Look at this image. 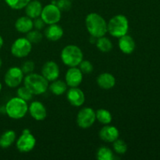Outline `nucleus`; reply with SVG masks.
<instances>
[{
	"mask_svg": "<svg viewBox=\"0 0 160 160\" xmlns=\"http://www.w3.org/2000/svg\"><path fill=\"white\" fill-rule=\"evenodd\" d=\"M85 26L90 35L100 38L107 33V22L99 14L91 12L85 18Z\"/></svg>",
	"mask_w": 160,
	"mask_h": 160,
	"instance_id": "1",
	"label": "nucleus"
},
{
	"mask_svg": "<svg viewBox=\"0 0 160 160\" xmlns=\"http://www.w3.org/2000/svg\"><path fill=\"white\" fill-rule=\"evenodd\" d=\"M24 86L34 95H40L46 92L48 88V81L42 74L31 73L23 78Z\"/></svg>",
	"mask_w": 160,
	"mask_h": 160,
	"instance_id": "2",
	"label": "nucleus"
},
{
	"mask_svg": "<svg viewBox=\"0 0 160 160\" xmlns=\"http://www.w3.org/2000/svg\"><path fill=\"white\" fill-rule=\"evenodd\" d=\"M6 114L11 119L20 120L25 117L28 111V105L26 101L19 97L9 99L5 106Z\"/></svg>",
	"mask_w": 160,
	"mask_h": 160,
	"instance_id": "3",
	"label": "nucleus"
},
{
	"mask_svg": "<svg viewBox=\"0 0 160 160\" xmlns=\"http://www.w3.org/2000/svg\"><path fill=\"white\" fill-rule=\"evenodd\" d=\"M129 29V21L126 16L118 14L109 20L107 23V32L114 38H120L128 34Z\"/></svg>",
	"mask_w": 160,
	"mask_h": 160,
	"instance_id": "4",
	"label": "nucleus"
},
{
	"mask_svg": "<svg viewBox=\"0 0 160 160\" xmlns=\"http://www.w3.org/2000/svg\"><path fill=\"white\" fill-rule=\"evenodd\" d=\"M61 59L69 67H78L83 60V52L81 48L75 45H68L61 52Z\"/></svg>",
	"mask_w": 160,
	"mask_h": 160,
	"instance_id": "5",
	"label": "nucleus"
},
{
	"mask_svg": "<svg viewBox=\"0 0 160 160\" xmlns=\"http://www.w3.org/2000/svg\"><path fill=\"white\" fill-rule=\"evenodd\" d=\"M17 148L20 152H29L36 145V138L28 129L23 130L17 141Z\"/></svg>",
	"mask_w": 160,
	"mask_h": 160,
	"instance_id": "6",
	"label": "nucleus"
},
{
	"mask_svg": "<svg viewBox=\"0 0 160 160\" xmlns=\"http://www.w3.org/2000/svg\"><path fill=\"white\" fill-rule=\"evenodd\" d=\"M32 44L26 38L16 39L11 46V53L17 58H24L31 53Z\"/></svg>",
	"mask_w": 160,
	"mask_h": 160,
	"instance_id": "7",
	"label": "nucleus"
},
{
	"mask_svg": "<svg viewBox=\"0 0 160 160\" xmlns=\"http://www.w3.org/2000/svg\"><path fill=\"white\" fill-rule=\"evenodd\" d=\"M96 120L95 112L90 107L83 108L78 112L77 116V124L82 129L91 128Z\"/></svg>",
	"mask_w": 160,
	"mask_h": 160,
	"instance_id": "8",
	"label": "nucleus"
},
{
	"mask_svg": "<svg viewBox=\"0 0 160 160\" xmlns=\"http://www.w3.org/2000/svg\"><path fill=\"white\" fill-rule=\"evenodd\" d=\"M40 17L45 24L57 23L61 20V11L56 5L51 3L42 8Z\"/></svg>",
	"mask_w": 160,
	"mask_h": 160,
	"instance_id": "9",
	"label": "nucleus"
},
{
	"mask_svg": "<svg viewBox=\"0 0 160 160\" xmlns=\"http://www.w3.org/2000/svg\"><path fill=\"white\" fill-rule=\"evenodd\" d=\"M23 75L24 73H23L20 67H10L6 71L4 76L5 84L9 88H12L18 87L23 81Z\"/></svg>",
	"mask_w": 160,
	"mask_h": 160,
	"instance_id": "10",
	"label": "nucleus"
},
{
	"mask_svg": "<svg viewBox=\"0 0 160 160\" xmlns=\"http://www.w3.org/2000/svg\"><path fill=\"white\" fill-rule=\"evenodd\" d=\"M83 81V73L77 67H70L65 75V82L70 88L78 87Z\"/></svg>",
	"mask_w": 160,
	"mask_h": 160,
	"instance_id": "11",
	"label": "nucleus"
},
{
	"mask_svg": "<svg viewBox=\"0 0 160 160\" xmlns=\"http://www.w3.org/2000/svg\"><path fill=\"white\" fill-rule=\"evenodd\" d=\"M60 73V70L56 62L48 61L42 68V75L48 81H53L58 79Z\"/></svg>",
	"mask_w": 160,
	"mask_h": 160,
	"instance_id": "12",
	"label": "nucleus"
},
{
	"mask_svg": "<svg viewBox=\"0 0 160 160\" xmlns=\"http://www.w3.org/2000/svg\"><path fill=\"white\" fill-rule=\"evenodd\" d=\"M30 115L37 121H42L47 117V110L43 103L39 101H34L28 106Z\"/></svg>",
	"mask_w": 160,
	"mask_h": 160,
	"instance_id": "13",
	"label": "nucleus"
},
{
	"mask_svg": "<svg viewBox=\"0 0 160 160\" xmlns=\"http://www.w3.org/2000/svg\"><path fill=\"white\" fill-rule=\"evenodd\" d=\"M98 135H99L100 139L103 142H107V143H112L119 138L120 132L116 127L106 124L103 128H102Z\"/></svg>",
	"mask_w": 160,
	"mask_h": 160,
	"instance_id": "14",
	"label": "nucleus"
},
{
	"mask_svg": "<svg viewBox=\"0 0 160 160\" xmlns=\"http://www.w3.org/2000/svg\"><path fill=\"white\" fill-rule=\"evenodd\" d=\"M67 98L70 104L75 107H80L85 102V95L84 92L78 87L71 88L67 92Z\"/></svg>",
	"mask_w": 160,
	"mask_h": 160,
	"instance_id": "15",
	"label": "nucleus"
},
{
	"mask_svg": "<svg viewBox=\"0 0 160 160\" xmlns=\"http://www.w3.org/2000/svg\"><path fill=\"white\" fill-rule=\"evenodd\" d=\"M119 48L124 54H131L135 50V42L131 36L127 34L119 38Z\"/></svg>",
	"mask_w": 160,
	"mask_h": 160,
	"instance_id": "16",
	"label": "nucleus"
},
{
	"mask_svg": "<svg viewBox=\"0 0 160 160\" xmlns=\"http://www.w3.org/2000/svg\"><path fill=\"white\" fill-rule=\"evenodd\" d=\"M98 87L105 90L112 88L116 84V78L109 73H102L98 76L96 79Z\"/></svg>",
	"mask_w": 160,
	"mask_h": 160,
	"instance_id": "17",
	"label": "nucleus"
},
{
	"mask_svg": "<svg viewBox=\"0 0 160 160\" xmlns=\"http://www.w3.org/2000/svg\"><path fill=\"white\" fill-rule=\"evenodd\" d=\"M63 35V30L62 27L57 23L50 24L45 31V36L48 40L51 42L59 41Z\"/></svg>",
	"mask_w": 160,
	"mask_h": 160,
	"instance_id": "18",
	"label": "nucleus"
},
{
	"mask_svg": "<svg viewBox=\"0 0 160 160\" xmlns=\"http://www.w3.org/2000/svg\"><path fill=\"white\" fill-rule=\"evenodd\" d=\"M42 5L38 0L30 1L29 3L25 6V12L28 17L31 19L38 18L41 16L42 11Z\"/></svg>",
	"mask_w": 160,
	"mask_h": 160,
	"instance_id": "19",
	"label": "nucleus"
},
{
	"mask_svg": "<svg viewBox=\"0 0 160 160\" xmlns=\"http://www.w3.org/2000/svg\"><path fill=\"white\" fill-rule=\"evenodd\" d=\"M15 28L20 33H28L33 29V20L28 16L20 17L16 20Z\"/></svg>",
	"mask_w": 160,
	"mask_h": 160,
	"instance_id": "20",
	"label": "nucleus"
},
{
	"mask_svg": "<svg viewBox=\"0 0 160 160\" xmlns=\"http://www.w3.org/2000/svg\"><path fill=\"white\" fill-rule=\"evenodd\" d=\"M17 139L16 132L12 130L6 131L0 136V147L2 148H8L15 142Z\"/></svg>",
	"mask_w": 160,
	"mask_h": 160,
	"instance_id": "21",
	"label": "nucleus"
},
{
	"mask_svg": "<svg viewBox=\"0 0 160 160\" xmlns=\"http://www.w3.org/2000/svg\"><path fill=\"white\" fill-rule=\"evenodd\" d=\"M52 84L48 86L49 90L53 95H63L67 90V84L65 81H61V80H55L52 81Z\"/></svg>",
	"mask_w": 160,
	"mask_h": 160,
	"instance_id": "22",
	"label": "nucleus"
},
{
	"mask_svg": "<svg viewBox=\"0 0 160 160\" xmlns=\"http://www.w3.org/2000/svg\"><path fill=\"white\" fill-rule=\"evenodd\" d=\"M96 120L102 124H109L112 122V117L111 112L109 110L105 109H99L95 112Z\"/></svg>",
	"mask_w": 160,
	"mask_h": 160,
	"instance_id": "23",
	"label": "nucleus"
},
{
	"mask_svg": "<svg viewBox=\"0 0 160 160\" xmlns=\"http://www.w3.org/2000/svg\"><path fill=\"white\" fill-rule=\"evenodd\" d=\"M95 45L98 49L102 52H109L112 49V43L108 38L105 36L98 38Z\"/></svg>",
	"mask_w": 160,
	"mask_h": 160,
	"instance_id": "24",
	"label": "nucleus"
},
{
	"mask_svg": "<svg viewBox=\"0 0 160 160\" xmlns=\"http://www.w3.org/2000/svg\"><path fill=\"white\" fill-rule=\"evenodd\" d=\"M96 158L98 160H112L114 159L113 152L109 147L102 146L97 151Z\"/></svg>",
	"mask_w": 160,
	"mask_h": 160,
	"instance_id": "25",
	"label": "nucleus"
},
{
	"mask_svg": "<svg viewBox=\"0 0 160 160\" xmlns=\"http://www.w3.org/2000/svg\"><path fill=\"white\" fill-rule=\"evenodd\" d=\"M26 38L31 42V44H38L42 42L43 38V34H42L41 31L38 30H31L29 32L27 33Z\"/></svg>",
	"mask_w": 160,
	"mask_h": 160,
	"instance_id": "26",
	"label": "nucleus"
},
{
	"mask_svg": "<svg viewBox=\"0 0 160 160\" xmlns=\"http://www.w3.org/2000/svg\"><path fill=\"white\" fill-rule=\"evenodd\" d=\"M112 143H113V145H112L113 149L117 154L124 155L128 151V145L123 140L118 138Z\"/></svg>",
	"mask_w": 160,
	"mask_h": 160,
	"instance_id": "27",
	"label": "nucleus"
},
{
	"mask_svg": "<svg viewBox=\"0 0 160 160\" xmlns=\"http://www.w3.org/2000/svg\"><path fill=\"white\" fill-rule=\"evenodd\" d=\"M31 0H5L6 4L12 9H22Z\"/></svg>",
	"mask_w": 160,
	"mask_h": 160,
	"instance_id": "28",
	"label": "nucleus"
},
{
	"mask_svg": "<svg viewBox=\"0 0 160 160\" xmlns=\"http://www.w3.org/2000/svg\"><path fill=\"white\" fill-rule=\"evenodd\" d=\"M17 97L22 98V99H23L26 102L31 101L33 98V96H34V95L29 91V89L27 88L25 86L19 88L17 89Z\"/></svg>",
	"mask_w": 160,
	"mask_h": 160,
	"instance_id": "29",
	"label": "nucleus"
},
{
	"mask_svg": "<svg viewBox=\"0 0 160 160\" xmlns=\"http://www.w3.org/2000/svg\"><path fill=\"white\" fill-rule=\"evenodd\" d=\"M79 69L83 73L85 74H90L94 70V67L92 62L88 60H84L83 59L79 64Z\"/></svg>",
	"mask_w": 160,
	"mask_h": 160,
	"instance_id": "30",
	"label": "nucleus"
},
{
	"mask_svg": "<svg viewBox=\"0 0 160 160\" xmlns=\"http://www.w3.org/2000/svg\"><path fill=\"white\" fill-rule=\"evenodd\" d=\"M56 5L61 12L62 11L67 12L70 10L72 7V3L70 0H57L56 2Z\"/></svg>",
	"mask_w": 160,
	"mask_h": 160,
	"instance_id": "31",
	"label": "nucleus"
},
{
	"mask_svg": "<svg viewBox=\"0 0 160 160\" xmlns=\"http://www.w3.org/2000/svg\"><path fill=\"white\" fill-rule=\"evenodd\" d=\"M34 67H35L34 62L31 60H28L22 64L20 69H21V70L23 71V73H24V74H29V73H33V71H34Z\"/></svg>",
	"mask_w": 160,
	"mask_h": 160,
	"instance_id": "32",
	"label": "nucleus"
},
{
	"mask_svg": "<svg viewBox=\"0 0 160 160\" xmlns=\"http://www.w3.org/2000/svg\"><path fill=\"white\" fill-rule=\"evenodd\" d=\"M45 26V23L43 21L42 18H38L34 19V20L33 21V28H35V30H38V31H42Z\"/></svg>",
	"mask_w": 160,
	"mask_h": 160,
	"instance_id": "33",
	"label": "nucleus"
},
{
	"mask_svg": "<svg viewBox=\"0 0 160 160\" xmlns=\"http://www.w3.org/2000/svg\"><path fill=\"white\" fill-rule=\"evenodd\" d=\"M3 43H4V42H3V38H2V37L0 35V49H1L2 47Z\"/></svg>",
	"mask_w": 160,
	"mask_h": 160,
	"instance_id": "34",
	"label": "nucleus"
},
{
	"mask_svg": "<svg viewBox=\"0 0 160 160\" xmlns=\"http://www.w3.org/2000/svg\"><path fill=\"white\" fill-rule=\"evenodd\" d=\"M2 88V83H1V81H0V92H1Z\"/></svg>",
	"mask_w": 160,
	"mask_h": 160,
	"instance_id": "35",
	"label": "nucleus"
},
{
	"mask_svg": "<svg viewBox=\"0 0 160 160\" xmlns=\"http://www.w3.org/2000/svg\"><path fill=\"white\" fill-rule=\"evenodd\" d=\"M2 59H1V58H0V68H1V67H2Z\"/></svg>",
	"mask_w": 160,
	"mask_h": 160,
	"instance_id": "36",
	"label": "nucleus"
},
{
	"mask_svg": "<svg viewBox=\"0 0 160 160\" xmlns=\"http://www.w3.org/2000/svg\"><path fill=\"white\" fill-rule=\"evenodd\" d=\"M70 1H73V0H70Z\"/></svg>",
	"mask_w": 160,
	"mask_h": 160,
	"instance_id": "37",
	"label": "nucleus"
}]
</instances>
